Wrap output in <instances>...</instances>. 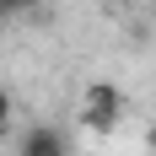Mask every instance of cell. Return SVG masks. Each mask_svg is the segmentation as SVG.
<instances>
[{"label": "cell", "instance_id": "4", "mask_svg": "<svg viewBox=\"0 0 156 156\" xmlns=\"http://www.w3.org/2000/svg\"><path fill=\"white\" fill-rule=\"evenodd\" d=\"M38 0H0V16H16V11H32Z\"/></svg>", "mask_w": 156, "mask_h": 156}, {"label": "cell", "instance_id": "5", "mask_svg": "<svg viewBox=\"0 0 156 156\" xmlns=\"http://www.w3.org/2000/svg\"><path fill=\"white\" fill-rule=\"evenodd\" d=\"M145 145H151V156H156V119L145 124Z\"/></svg>", "mask_w": 156, "mask_h": 156}, {"label": "cell", "instance_id": "3", "mask_svg": "<svg viewBox=\"0 0 156 156\" xmlns=\"http://www.w3.org/2000/svg\"><path fill=\"white\" fill-rule=\"evenodd\" d=\"M5 129H11V92L0 86V135H5Z\"/></svg>", "mask_w": 156, "mask_h": 156}, {"label": "cell", "instance_id": "1", "mask_svg": "<svg viewBox=\"0 0 156 156\" xmlns=\"http://www.w3.org/2000/svg\"><path fill=\"white\" fill-rule=\"evenodd\" d=\"M119 119H124V92L113 81H92L81 92V129L97 135V140H108L113 129H119Z\"/></svg>", "mask_w": 156, "mask_h": 156}, {"label": "cell", "instance_id": "2", "mask_svg": "<svg viewBox=\"0 0 156 156\" xmlns=\"http://www.w3.org/2000/svg\"><path fill=\"white\" fill-rule=\"evenodd\" d=\"M16 156H70V145H65V135L54 124H32V129H22Z\"/></svg>", "mask_w": 156, "mask_h": 156}, {"label": "cell", "instance_id": "6", "mask_svg": "<svg viewBox=\"0 0 156 156\" xmlns=\"http://www.w3.org/2000/svg\"><path fill=\"white\" fill-rule=\"evenodd\" d=\"M0 22H5V16H0Z\"/></svg>", "mask_w": 156, "mask_h": 156}]
</instances>
